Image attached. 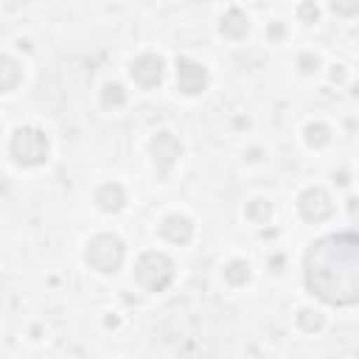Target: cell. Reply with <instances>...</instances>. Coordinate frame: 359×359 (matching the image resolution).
I'll list each match as a JSON object with an SVG mask.
<instances>
[{"label": "cell", "mask_w": 359, "mask_h": 359, "mask_svg": "<svg viewBox=\"0 0 359 359\" xmlns=\"http://www.w3.org/2000/svg\"><path fill=\"white\" fill-rule=\"evenodd\" d=\"M306 286L328 306L359 303V233H331L306 252Z\"/></svg>", "instance_id": "cell-1"}, {"label": "cell", "mask_w": 359, "mask_h": 359, "mask_svg": "<svg viewBox=\"0 0 359 359\" xmlns=\"http://www.w3.org/2000/svg\"><path fill=\"white\" fill-rule=\"evenodd\" d=\"M135 278L149 292H163L174 278V261L163 252H143L135 264Z\"/></svg>", "instance_id": "cell-2"}, {"label": "cell", "mask_w": 359, "mask_h": 359, "mask_svg": "<svg viewBox=\"0 0 359 359\" xmlns=\"http://www.w3.org/2000/svg\"><path fill=\"white\" fill-rule=\"evenodd\" d=\"M11 157L20 165H39L48 160V137L36 126H20L11 135Z\"/></svg>", "instance_id": "cell-3"}, {"label": "cell", "mask_w": 359, "mask_h": 359, "mask_svg": "<svg viewBox=\"0 0 359 359\" xmlns=\"http://www.w3.org/2000/svg\"><path fill=\"white\" fill-rule=\"evenodd\" d=\"M87 261L98 272H115L121 266V261H123V241L118 236H109V233H101V236L90 238Z\"/></svg>", "instance_id": "cell-4"}, {"label": "cell", "mask_w": 359, "mask_h": 359, "mask_svg": "<svg viewBox=\"0 0 359 359\" xmlns=\"http://www.w3.org/2000/svg\"><path fill=\"white\" fill-rule=\"evenodd\" d=\"M297 210L306 222H325L334 213V202L323 188H306L297 196Z\"/></svg>", "instance_id": "cell-5"}, {"label": "cell", "mask_w": 359, "mask_h": 359, "mask_svg": "<svg viewBox=\"0 0 359 359\" xmlns=\"http://www.w3.org/2000/svg\"><path fill=\"white\" fill-rule=\"evenodd\" d=\"M208 84V70L199 65V62H191V59H177V87L180 93L185 95H196L202 93Z\"/></svg>", "instance_id": "cell-6"}, {"label": "cell", "mask_w": 359, "mask_h": 359, "mask_svg": "<svg viewBox=\"0 0 359 359\" xmlns=\"http://www.w3.org/2000/svg\"><path fill=\"white\" fill-rule=\"evenodd\" d=\"M151 154H154V165H157V174L160 177H168L171 165L177 163L180 157V140L168 132H157L154 140H151Z\"/></svg>", "instance_id": "cell-7"}, {"label": "cell", "mask_w": 359, "mask_h": 359, "mask_svg": "<svg viewBox=\"0 0 359 359\" xmlns=\"http://www.w3.org/2000/svg\"><path fill=\"white\" fill-rule=\"evenodd\" d=\"M132 79H135L143 90L157 87V84L163 81V59H160V56H151V53L135 59V62H132Z\"/></svg>", "instance_id": "cell-8"}, {"label": "cell", "mask_w": 359, "mask_h": 359, "mask_svg": "<svg viewBox=\"0 0 359 359\" xmlns=\"http://www.w3.org/2000/svg\"><path fill=\"white\" fill-rule=\"evenodd\" d=\"M160 233L171 241V244H188L194 238V224L185 216H165L160 224Z\"/></svg>", "instance_id": "cell-9"}, {"label": "cell", "mask_w": 359, "mask_h": 359, "mask_svg": "<svg viewBox=\"0 0 359 359\" xmlns=\"http://www.w3.org/2000/svg\"><path fill=\"white\" fill-rule=\"evenodd\" d=\"M247 28H250V22H247V14H244L241 8L224 11V17H222V22H219V31H222L224 36H230V39H241V36L247 34Z\"/></svg>", "instance_id": "cell-10"}, {"label": "cell", "mask_w": 359, "mask_h": 359, "mask_svg": "<svg viewBox=\"0 0 359 359\" xmlns=\"http://www.w3.org/2000/svg\"><path fill=\"white\" fill-rule=\"evenodd\" d=\"M95 202H98L101 210L112 213V210H121V208H123L126 194H123V188H121L118 182H109V185H101V188L95 191Z\"/></svg>", "instance_id": "cell-11"}, {"label": "cell", "mask_w": 359, "mask_h": 359, "mask_svg": "<svg viewBox=\"0 0 359 359\" xmlns=\"http://www.w3.org/2000/svg\"><path fill=\"white\" fill-rule=\"evenodd\" d=\"M0 65H3V67H0V73H3V81H0V87L8 93V90H14V87H17V79H20V67H17V62H14V59H8V56H6Z\"/></svg>", "instance_id": "cell-12"}, {"label": "cell", "mask_w": 359, "mask_h": 359, "mask_svg": "<svg viewBox=\"0 0 359 359\" xmlns=\"http://www.w3.org/2000/svg\"><path fill=\"white\" fill-rule=\"evenodd\" d=\"M328 140H331L328 126H323V123H309V126H306V143H309V146L320 149V146H325Z\"/></svg>", "instance_id": "cell-13"}, {"label": "cell", "mask_w": 359, "mask_h": 359, "mask_svg": "<svg viewBox=\"0 0 359 359\" xmlns=\"http://www.w3.org/2000/svg\"><path fill=\"white\" fill-rule=\"evenodd\" d=\"M224 278H227L233 286H241V283H247V278H250V266H247L244 261H233V264L224 269Z\"/></svg>", "instance_id": "cell-14"}, {"label": "cell", "mask_w": 359, "mask_h": 359, "mask_svg": "<svg viewBox=\"0 0 359 359\" xmlns=\"http://www.w3.org/2000/svg\"><path fill=\"white\" fill-rule=\"evenodd\" d=\"M297 325L303 331H320L323 328V314L311 311V309H303V311H297Z\"/></svg>", "instance_id": "cell-15"}, {"label": "cell", "mask_w": 359, "mask_h": 359, "mask_svg": "<svg viewBox=\"0 0 359 359\" xmlns=\"http://www.w3.org/2000/svg\"><path fill=\"white\" fill-rule=\"evenodd\" d=\"M101 98H104V104H107V107H123L126 93H123V87H121V84H107Z\"/></svg>", "instance_id": "cell-16"}, {"label": "cell", "mask_w": 359, "mask_h": 359, "mask_svg": "<svg viewBox=\"0 0 359 359\" xmlns=\"http://www.w3.org/2000/svg\"><path fill=\"white\" fill-rule=\"evenodd\" d=\"M269 213H272V205L264 199H255L247 205V219H252V222H264V219H269Z\"/></svg>", "instance_id": "cell-17"}, {"label": "cell", "mask_w": 359, "mask_h": 359, "mask_svg": "<svg viewBox=\"0 0 359 359\" xmlns=\"http://www.w3.org/2000/svg\"><path fill=\"white\" fill-rule=\"evenodd\" d=\"M317 14H320V11H317L314 3H303V6H300V20H303V22H314Z\"/></svg>", "instance_id": "cell-18"}, {"label": "cell", "mask_w": 359, "mask_h": 359, "mask_svg": "<svg viewBox=\"0 0 359 359\" xmlns=\"http://www.w3.org/2000/svg\"><path fill=\"white\" fill-rule=\"evenodd\" d=\"M359 8V3H331V11L337 14H353Z\"/></svg>", "instance_id": "cell-19"}, {"label": "cell", "mask_w": 359, "mask_h": 359, "mask_svg": "<svg viewBox=\"0 0 359 359\" xmlns=\"http://www.w3.org/2000/svg\"><path fill=\"white\" fill-rule=\"evenodd\" d=\"M300 70H303V73L317 70V59H314L311 53H303V56H300Z\"/></svg>", "instance_id": "cell-20"}, {"label": "cell", "mask_w": 359, "mask_h": 359, "mask_svg": "<svg viewBox=\"0 0 359 359\" xmlns=\"http://www.w3.org/2000/svg\"><path fill=\"white\" fill-rule=\"evenodd\" d=\"M280 34H283V28H280V25H278V22H275V25H272V28H269V36H280Z\"/></svg>", "instance_id": "cell-21"}, {"label": "cell", "mask_w": 359, "mask_h": 359, "mask_svg": "<svg viewBox=\"0 0 359 359\" xmlns=\"http://www.w3.org/2000/svg\"><path fill=\"white\" fill-rule=\"evenodd\" d=\"M356 359H359V356H356Z\"/></svg>", "instance_id": "cell-22"}]
</instances>
